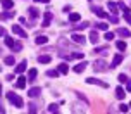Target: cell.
<instances>
[{"label":"cell","instance_id":"e0dca14e","mask_svg":"<svg viewBox=\"0 0 131 114\" xmlns=\"http://www.w3.org/2000/svg\"><path fill=\"white\" fill-rule=\"evenodd\" d=\"M107 7L111 9L112 14H117V12H119V5L116 4V2H109V4H107Z\"/></svg>","mask_w":131,"mask_h":114},{"label":"cell","instance_id":"b9f144b4","mask_svg":"<svg viewBox=\"0 0 131 114\" xmlns=\"http://www.w3.org/2000/svg\"><path fill=\"white\" fill-rule=\"evenodd\" d=\"M35 2H36V4H48L50 0H35Z\"/></svg>","mask_w":131,"mask_h":114},{"label":"cell","instance_id":"836d02e7","mask_svg":"<svg viewBox=\"0 0 131 114\" xmlns=\"http://www.w3.org/2000/svg\"><path fill=\"white\" fill-rule=\"evenodd\" d=\"M95 26H97L98 29H104V31H107V24H105V23H97Z\"/></svg>","mask_w":131,"mask_h":114},{"label":"cell","instance_id":"d6986e66","mask_svg":"<svg viewBox=\"0 0 131 114\" xmlns=\"http://www.w3.org/2000/svg\"><path fill=\"white\" fill-rule=\"evenodd\" d=\"M41 94V90H40V88H31V90H29V92H28V95H29V97H31V99H35V97H38V95Z\"/></svg>","mask_w":131,"mask_h":114},{"label":"cell","instance_id":"2e32d148","mask_svg":"<svg viewBox=\"0 0 131 114\" xmlns=\"http://www.w3.org/2000/svg\"><path fill=\"white\" fill-rule=\"evenodd\" d=\"M121 62H123V55H121V54H117L116 57H114V60H112L111 67H117L119 64H121Z\"/></svg>","mask_w":131,"mask_h":114},{"label":"cell","instance_id":"8fae6325","mask_svg":"<svg viewBox=\"0 0 131 114\" xmlns=\"http://www.w3.org/2000/svg\"><path fill=\"white\" fill-rule=\"evenodd\" d=\"M93 12L97 14L98 17H102V19H104V17H107V12H105L104 9H100V7H93Z\"/></svg>","mask_w":131,"mask_h":114},{"label":"cell","instance_id":"e575fe53","mask_svg":"<svg viewBox=\"0 0 131 114\" xmlns=\"http://www.w3.org/2000/svg\"><path fill=\"white\" fill-rule=\"evenodd\" d=\"M128 109H129V106H126V104H121L119 106V111L121 112H128Z\"/></svg>","mask_w":131,"mask_h":114},{"label":"cell","instance_id":"5bb4252c","mask_svg":"<svg viewBox=\"0 0 131 114\" xmlns=\"http://www.w3.org/2000/svg\"><path fill=\"white\" fill-rule=\"evenodd\" d=\"M86 66H88V64H86V62H79L78 66H74V73H83V71H85L86 69Z\"/></svg>","mask_w":131,"mask_h":114},{"label":"cell","instance_id":"4dcf8cb0","mask_svg":"<svg viewBox=\"0 0 131 114\" xmlns=\"http://www.w3.org/2000/svg\"><path fill=\"white\" fill-rule=\"evenodd\" d=\"M104 38L107 42H111V40H114V33H111V31H105V35H104Z\"/></svg>","mask_w":131,"mask_h":114},{"label":"cell","instance_id":"cb8c5ba5","mask_svg":"<svg viewBox=\"0 0 131 114\" xmlns=\"http://www.w3.org/2000/svg\"><path fill=\"white\" fill-rule=\"evenodd\" d=\"M4 62H5L7 66H14V64H16V59H14L12 55H9V57H5V59H4Z\"/></svg>","mask_w":131,"mask_h":114},{"label":"cell","instance_id":"f1b7e54d","mask_svg":"<svg viewBox=\"0 0 131 114\" xmlns=\"http://www.w3.org/2000/svg\"><path fill=\"white\" fill-rule=\"evenodd\" d=\"M116 47H117L119 50H126V42H123V40L116 42Z\"/></svg>","mask_w":131,"mask_h":114},{"label":"cell","instance_id":"ac0fdd59","mask_svg":"<svg viewBox=\"0 0 131 114\" xmlns=\"http://www.w3.org/2000/svg\"><path fill=\"white\" fill-rule=\"evenodd\" d=\"M116 97H117L119 100H123V99L126 97V92H124L121 87H117V88H116Z\"/></svg>","mask_w":131,"mask_h":114},{"label":"cell","instance_id":"f546056e","mask_svg":"<svg viewBox=\"0 0 131 114\" xmlns=\"http://www.w3.org/2000/svg\"><path fill=\"white\" fill-rule=\"evenodd\" d=\"M14 43H16V42H14V38H10V36H7V38H5V45H7V47L12 48V47H14Z\"/></svg>","mask_w":131,"mask_h":114},{"label":"cell","instance_id":"603a6c76","mask_svg":"<svg viewBox=\"0 0 131 114\" xmlns=\"http://www.w3.org/2000/svg\"><path fill=\"white\" fill-rule=\"evenodd\" d=\"M79 19H81V16H79L78 12H72L71 16H69V21H71V23H78Z\"/></svg>","mask_w":131,"mask_h":114},{"label":"cell","instance_id":"1f68e13d","mask_svg":"<svg viewBox=\"0 0 131 114\" xmlns=\"http://www.w3.org/2000/svg\"><path fill=\"white\" fill-rule=\"evenodd\" d=\"M69 57H71V59H83V57H85V54H83V52H76V54L69 55Z\"/></svg>","mask_w":131,"mask_h":114},{"label":"cell","instance_id":"6da1fadb","mask_svg":"<svg viewBox=\"0 0 131 114\" xmlns=\"http://www.w3.org/2000/svg\"><path fill=\"white\" fill-rule=\"evenodd\" d=\"M7 99H9V102L12 104L14 107H23V99H21L17 94H14V92H9V94H7Z\"/></svg>","mask_w":131,"mask_h":114},{"label":"cell","instance_id":"277c9868","mask_svg":"<svg viewBox=\"0 0 131 114\" xmlns=\"http://www.w3.org/2000/svg\"><path fill=\"white\" fill-rule=\"evenodd\" d=\"M71 38H72V42H74V43H79V45H85V42H86L85 36H83L81 33H72Z\"/></svg>","mask_w":131,"mask_h":114},{"label":"cell","instance_id":"7a4b0ae2","mask_svg":"<svg viewBox=\"0 0 131 114\" xmlns=\"http://www.w3.org/2000/svg\"><path fill=\"white\" fill-rule=\"evenodd\" d=\"M86 83L88 85H98V87H102V88H109V83H105V81H100L97 80V78H86Z\"/></svg>","mask_w":131,"mask_h":114},{"label":"cell","instance_id":"7bdbcfd3","mask_svg":"<svg viewBox=\"0 0 131 114\" xmlns=\"http://www.w3.org/2000/svg\"><path fill=\"white\" fill-rule=\"evenodd\" d=\"M0 36H5V29H4L2 26H0Z\"/></svg>","mask_w":131,"mask_h":114},{"label":"cell","instance_id":"74e56055","mask_svg":"<svg viewBox=\"0 0 131 114\" xmlns=\"http://www.w3.org/2000/svg\"><path fill=\"white\" fill-rule=\"evenodd\" d=\"M119 81H121V83H126V81H128V76H126V74H119V78H117Z\"/></svg>","mask_w":131,"mask_h":114},{"label":"cell","instance_id":"f35d334b","mask_svg":"<svg viewBox=\"0 0 131 114\" xmlns=\"http://www.w3.org/2000/svg\"><path fill=\"white\" fill-rule=\"evenodd\" d=\"M29 112H31V114L36 112V106H35V104H29Z\"/></svg>","mask_w":131,"mask_h":114},{"label":"cell","instance_id":"52a82bcc","mask_svg":"<svg viewBox=\"0 0 131 114\" xmlns=\"http://www.w3.org/2000/svg\"><path fill=\"white\" fill-rule=\"evenodd\" d=\"M88 38H90V43H92V45H97V43H98V35H97V31H93V29H92Z\"/></svg>","mask_w":131,"mask_h":114},{"label":"cell","instance_id":"ab89813d","mask_svg":"<svg viewBox=\"0 0 131 114\" xmlns=\"http://www.w3.org/2000/svg\"><path fill=\"white\" fill-rule=\"evenodd\" d=\"M124 21L131 24V14H129V12H128V14H124Z\"/></svg>","mask_w":131,"mask_h":114},{"label":"cell","instance_id":"f6af8a7d","mask_svg":"<svg viewBox=\"0 0 131 114\" xmlns=\"http://www.w3.org/2000/svg\"><path fill=\"white\" fill-rule=\"evenodd\" d=\"M0 112H5V111H4V109H2V104H0Z\"/></svg>","mask_w":131,"mask_h":114},{"label":"cell","instance_id":"484cf974","mask_svg":"<svg viewBox=\"0 0 131 114\" xmlns=\"http://www.w3.org/2000/svg\"><path fill=\"white\" fill-rule=\"evenodd\" d=\"M59 69H57V71H53V69H48V71H47V76H50V78H57V76H59Z\"/></svg>","mask_w":131,"mask_h":114},{"label":"cell","instance_id":"d590c367","mask_svg":"<svg viewBox=\"0 0 131 114\" xmlns=\"http://www.w3.org/2000/svg\"><path fill=\"white\" fill-rule=\"evenodd\" d=\"M21 48H23V45H21V43H14L12 50H14V52H21Z\"/></svg>","mask_w":131,"mask_h":114},{"label":"cell","instance_id":"ffe728a7","mask_svg":"<svg viewBox=\"0 0 131 114\" xmlns=\"http://www.w3.org/2000/svg\"><path fill=\"white\" fill-rule=\"evenodd\" d=\"M28 11H29V17H31V19H36V17H38V9H36V7H29V9H28Z\"/></svg>","mask_w":131,"mask_h":114},{"label":"cell","instance_id":"60d3db41","mask_svg":"<svg viewBox=\"0 0 131 114\" xmlns=\"http://www.w3.org/2000/svg\"><path fill=\"white\" fill-rule=\"evenodd\" d=\"M107 19L111 21V23H117V17H114V16H107Z\"/></svg>","mask_w":131,"mask_h":114},{"label":"cell","instance_id":"7c38bea8","mask_svg":"<svg viewBox=\"0 0 131 114\" xmlns=\"http://www.w3.org/2000/svg\"><path fill=\"white\" fill-rule=\"evenodd\" d=\"M26 66H28V62L26 60H23V62H19L17 66H16V73H24V69H26Z\"/></svg>","mask_w":131,"mask_h":114},{"label":"cell","instance_id":"8992f818","mask_svg":"<svg viewBox=\"0 0 131 114\" xmlns=\"http://www.w3.org/2000/svg\"><path fill=\"white\" fill-rule=\"evenodd\" d=\"M50 21H52V12H50V11H47L45 12V16H43V24H41V26H50Z\"/></svg>","mask_w":131,"mask_h":114},{"label":"cell","instance_id":"bcb514c9","mask_svg":"<svg viewBox=\"0 0 131 114\" xmlns=\"http://www.w3.org/2000/svg\"><path fill=\"white\" fill-rule=\"evenodd\" d=\"M0 94H2V85H0Z\"/></svg>","mask_w":131,"mask_h":114},{"label":"cell","instance_id":"4fadbf2b","mask_svg":"<svg viewBox=\"0 0 131 114\" xmlns=\"http://www.w3.org/2000/svg\"><path fill=\"white\" fill-rule=\"evenodd\" d=\"M35 42H36V45H45L47 42H48V38H47L45 35H40V36L35 38Z\"/></svg>","mask_w":131,"mask_h":114},{"label":"cell","instance_id":"d6a6232c","mask_svg":"<svg viewBox=\"0 0 131 114\" xmlns=\"http://www.w3.org/2000/svg\"><path fill=\"white\" fill-rule=\"evenodd\" d=\"M117 5H119V11H123L124 14H128V12H129V9H128V7H126L124 4H123V2H121V4H117Z\"/></svg>","mask_w":131,"mask_h":114},{"label":"cell","instance_id":"9c48e42d","mask_svg":"<svg viewBox=\"0 0 131 114\" xmlns=\"http://www.w3.org/2000/svg\"><path fill=\"white\" fill-rule=\"evenodd\" d=\"M50 60H52V57H50V55H47V54L38 55V62H41V64H48Z\"/></svg>","mask_w":131,"mask_h":114},{"label":"cell","instance_id":"7dc6e473","mask_svg":"<svg viewBox=\"0 0 131 114\" xmlns=\"http://www.w3.org/2000/svg\"><path fill=\"white\" fill-rule=\"evenodd\" d=\"M129 107H131V104H129Z\"/></svg>","mask_w":131,"mask_h":114},{"label":"cell","instance_id":"d4e9b609","mask_svg":"<svg viewBox=\"0 0 131 114\" xmlns=\"http://www.w3.org/2000/svg\"><path fill=\"white\" fill-rule=\"evenodd\" d=\"M93 52H95V54H107V52H109V48H107V47H97Z\"/></svg>","mask_w":131,"mask_h":114},{"label":"cell","instance_id":"44dd1931","mask_svg":"<svg viewBox=\"0 0 131 114\" xmlns=\"http://www.w3.org/2000/svg\"><path fill=\"white\" fill-rule=\"evenodd\" d=\"M2 7H4L5 11H9V9H12V7H14V2H12V0H2Z\"/></svg>","mask_w":131,"mask_h":114},{"label":"cell","instance_id":"30bf717a","mask_svg":"<svg viewBox=\"0 0 131 114\" xmlns=\"http://www.w3.org/2000/svg\"><path fill=\"white\" fill-rule=\"evenodd\" d=\"M57 69H59V73H60V74H67V73H69V66H67L66 62H60Z\"/></svg>","mask_w":131,"mask_h":114},{"label":"cell","instance_id":"83f0119b","mask_svg":"<svg viewBox=\"0 0 131 114\" xmlns=\"http://www.w3.org/2000/svg\"><path fill=\"white\" fill-rule=\"evenodd\" d=\"M0 17H2V19H9V17H14V12H12V11H7V12L0 14Z\"/></svg>","mask_w":131,"mask_h":114},{"label":"cell","instance_id":"5b68a950","mask_svg":"<svg viewBox=\"0 0 131 114\" xmlns=\"http://www.w3.org/2000/svg\"><path fill=\"white\" fill-rule=\"evenodd\" d=\"M12 31H14L16 35H19L21 38H26V36H28L26 31H24V29H23V28H21L19 24H14V26H12Z\"/></svg>","mask_w":131,"mask_h":114},{"label":"cell","instance_id":"ba28073f","mask_svg":"<svg viewBox=\"0 0 131 114\" xmlns=\"http://www.w3.org/2000/svg\"><path fill=\"white\" fill-rule=\"evenodd\" d=\"M26 80H28V78L19 76V78H17V81H16V88H24V87H26Z\"/></svg>","mask_w":131,"mask_h":114},{"label":"cell","instance_id":"8d00e7d4","mask_svg":"<svg viewBox=\"0 0 131 114\" xmlns=\"http://www.w3.org/2000/svg\"><path fill=\"white\" fill-rule=\"evenodd\" d=\"M88 26H90V23H81L76 29H79V31H81V29H85V28H88Z\"/></svg>","mask_w":131,"mask_h":114},{"label":"cell","instance_id":"7402d4cb","mask_svg":"<svg viewBox=\"0 0 131 114\" xmlns=\"http://www.w3.org/2000/svg\"><path fill=\"white\" fill-rule=\"evenodd\" d=\"M36 74H38V71H36V69H29V71H28V80H29V81H35Z\"/></svg>","mask_w":131,"mask_h":114},{"label":"cell","instance_id":"4316f807","mask_svg":"<svg viewBox=\"0 0 131 114\" xmlns=\"http://www.w3.org/2000/svg\"><path fill=\"white\" fill-rule=\"evenodd\" d=\"M47 111H48V112H59V106H57V104H50Z\"/></svg>","mask_w":131,"mask_h":114},{"label":"cell","instance_id":"3957f363","mask_svg":"<svg viewBox=\"0 0 131 114\" xmlns=\"http://www.w3.org/2000/svg\"><path fill=\"white\" fill-rule=\"evenodd\" d=\"M93 69L98 71V73H102V71L107 69V62H105V60H95V62H93Z\"/></svg>","mask_w":131,"mask_h":114},{"label":"cell","instance_id":"ee69618b","mask_svg":"<svg viewBox=\"0 0 131 114\" xmlns=\"http://www.w3.org/2000/svg\"><path fill=\"white\" fill-rule=\"evenodd\" d=\"M128 90L131 92V81H128Z\"/></svg>","mask_w":131,"mask_h":114},{"label":"cell","instance_id":"9a60e30c","mask_svg":"<svg viewBox=\"0 0 131 114\" xmlns=\"http://www.w3.org/2000/svg\"><path fill=\"white\" fill-rule=\"evenodd\" d=\"M117 35L124 36V38H129V36H131V31H129V29H126V28H119V29H117Z\"/></svg>","mask_w":131,"mask_h":114}]
</instances>
